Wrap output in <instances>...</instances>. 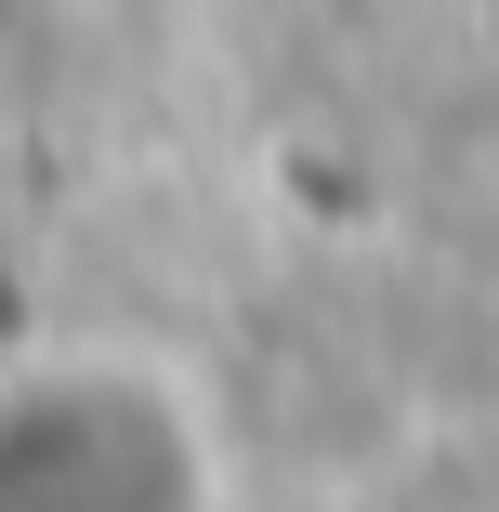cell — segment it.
I'll use <instances>...</instances> for the list:
<instances>
[{
  "instance_id": "obj_1",
  "label": "cell",
  "mask_w": 499,
  "mask_h": 512,
  "mask_svg": "<svg viewBox=\"0 0 499 512\" xmlns=\"http://www.w3.org/2000/svg\"><path fill=\"white\" fill-rule=\"evenodd\" d=\"M224 407L158 342H27L0 381V512H224Z\"/></svg>"
}]
</instances>
